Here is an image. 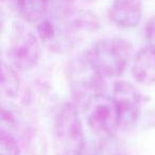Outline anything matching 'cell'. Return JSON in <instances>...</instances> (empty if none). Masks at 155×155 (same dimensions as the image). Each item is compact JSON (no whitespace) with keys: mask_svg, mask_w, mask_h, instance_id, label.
<instances>
[{"mask_svg":"<svg viewBox=\"0 0 155 155\" xmlns=\"http://www.w3.org/2000/svg\"><path fill=\"white\" fill-rule=\"evenodd\" d=\"M19 15L29 24H38L47 16L50 0H16Z\"/></svg>","mask_w":155,"mask_h":155,"instance_id":"9","label":"cell"},{"mask_svg":"<svg viewBox=\"0 0 155 155\" xmlns=\"http://www.w3.org/2000/svg\"><path fill=\"white\" fill-rule=\"evenodd\" d=\"M17 69L9 63L2 62L1 66V93L8 98L17 97L20 89V79Z\"/></svg>","mask_w":155,"mask_h":155,"instance_id":"10","label":"cell"},{"mask_svg":"<svg viewBox=\"0 0 155 155\" xmlns=\"http://www.w3.org/2000/svg\"><path fill=\"white\" fill-rule=\"evenodd\" d=\"M75 0H50V5L53 2L56 5V8L58 9V12H64L71 10V5L74 2Z\"/></svg>","mask_w":155,"mask_h":155,"instance_id":"14","label":"cell"},{"mask_svg":"<svg viewBox=\"0 0 155 155\" xmlns=\"http://www.w3.org/2000/svg\"><path fill=\"white\" fill-rule=\"evenodd\" d=\"M108 15L117 27L135 28L142 17L141 0H112Z\"/></svg>","mask_w":155,"mask_h":155,"instance_id":"7","label":"cell"},{"mask_svg":"<svg viewBox=\"0 0 155 155\" xmlns=\"http://www.w3.org/2000/svg\"><path fill=\"white\" fill-rule=\"evenodd\" d=\"M55 155H82L85 139L83 124L74 104L66 102L55 115L53 122Z\"/></svg>","mask_w":155,"mask_h":155,"instance_id":"2","label":"cell"},{"mask_svg":"<svg viewBox=\"0 0 155 155\" xmlns=\"http://www.w3.org/2000/svg\"><path fill=\"white\" fill-rule=\"evenodd\" d=\"M144 35L148 46L155 50V15L148 20L144 29Z\"/></svg>","mask_w":155,"mask_h":155,"instance_id":"13","label":"cell"},{"mask_svg":"<svg viewBox=\"0 0 155 155\" xmlns=\"http://www.w3.org/2000/svg\"><path fill=\"white\" fill-rule=\"evenodd\" d=\"M112 99L118 112L120 129L130 130L135 127L142 104V96L137 87L127 81H118L113 86Z\"/></svg>","mask_w":155,"mask_h":155,"instance_id":"6","label":"cell"},{"mask_svg":"<svg viewBox=\"0 0 155 155\" xmlns=\"http://www.w3.org/2000/svg\"><path fill=\"white\" fill-rule=\"evenodd\" d=\"M41 39L32 31L18 25L8 47V63L18 71H29L36 66L41 55Z\"/></svg>","mask_w":155,"mask_h":155,"instance_id":"4","label":"cell"},{"mask_svg":"<svg viewBox=\"0 0 155 155\" xmlns=\"http://www.w3.org/2000/svg\"><path fill=\"white\" fill-rule=\"evenodd\" d=\"M95 155H131L127 147L115 137L100 139Z\"/></svg>","mask_w":155,"mask_h":155,"instance_id":"11","label":"cell"},{"mask_svg":"<svg viewBox=\"0 0 155 155\" xmlns=\"http://www.w3.org/2000/svg\"><path fill=\"white\" fill-rule=\"evenodd\" d=\"M133 79L141 85L155 84V50L143 47L134 55L131 64Z\"/></svg>","mask_w":155,"mask_h":155,"instance_id":"8","label":"cell"},{"mask_svg":"<svg viewBox=\"0 0 155 155\" xmlns=\"http://www.w3.org/2000/svg\"><path fill=\"white\" fill-rule=\"evenodd\" d=\"M86 108L88 110L87 124L91 131L100 139L115 137L120 130V122L112 97L103 94L91 101Z\"/></svg>","mask_w":155,"mask_h":155,"instance_id":"5","label":"cell"},{"mask_svg":"<svg viewBox=\"0 0 155 155\" xmlns=\"http://www.w3.org/2000/svg\"><path fill=\"white\" fill-rule=\"evenodd\" d=\"M84 54L94 68L105 79L121 77L135 55L132 44L121 37L100 39Z\"/></svg>","mask_w":155,"mask_h":155,"instance_id":"1","label":"cell"},{"mask_svg":"<svg viewBox=\"0 0 155 155\" xmlns=\"http://www.w3.org/2000/svg\"><path fill=\"white\" fill-rule=\"evenodd\" d=\"M0 155H20V148L12 134L0 133Z\"/></svg>","mask_w":155,"mask_h":155,"instance_id":"12","label":"cell"},{"mask_svg":"<svg viewBox=\"0 0 155 155\" xmlns=\"http://www.w3.org/2000/svg\"><path fill=\"white\" fill-rule=\"evenodd\" d=\"M68 78L73 97L84 106L103 95L105 91V78L94 68L85 54L70 63Z\"/></svg>","mask_w":155,"mask_h":155,"instance_id":"3","label":"cell"}]
</instances>
